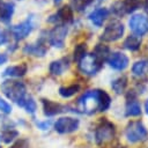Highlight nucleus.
I'll use <instances>...</instances> for the list:
<instances>
[{
    "label": "nucleus",
    "instance_id": "obj_1",
    "mask_svg": "<svg viewBox=\"0 0 148 148\" xmlns=\"http://www.w3.org/2000/svg\"><path fill=\"white\" fill-rule=\"evenodd\" d=\"M111 104V97L109 94L101 89H92L87 90L84 94H82L76 103L77 110L82 113L87 114H94L96 112H103L106 111L110 108Z\"/></svg>",
    "mask_w": 148,
    "mask_h": 148
},
{
    "label": "nucleus",
    "instance_id": "obj_2",
    "mask_svg": "<svg viewBox=\"0 0 148 148\" xmlns=\"http://www.w3.org/2000/svg\"><path fill=\"white\" fill-rule=\"evenodd\" d=\"M0 89L5 96L20 104L27 96V88L23 82L16 80H6L0 84Z\"/></svg>",
    "mask_w": 148,
    "mask_h": 148
},
{
    "label": "nucleus",
    "instance_id": "obj_3",
    "mask_svg": "<svg viewBox=\"0 0 148 148\" xmlns=\"http://www.w3.org/2000/svg\"><path fill=\"white\" fill-rule=\"evenodd\" d=\"M114 125L108 119H102L95 130V140L97 145H105L114 138Z\"/></svg>",
    "mask_w": 148,
    "mask_h": 148
},
{
    "label": "nucleus",
    "instance_id": "obj_4",
    "mask_svg": "<svg viewBox=\"0 0 148 148\" xmlns=\"http://www.w3.org/2000/svg\"><path fill=\"white\" fill-rule=\"evenodd\" d=\"M103 67V61L98 59L94 53H87L79 61V69L86 75H95Z\"/></svg>",
    "mask_w": 148,
    "mask_h": 148
},
{
    "label": "nucleus",
    "instance_id": "obj_5",
    "mask_svg": "<svg viewBox=\"0 0 148 148\" xmlns=\"http://www.w3.org/2000/svg\"><path fill=\"white\" fill-rule=\"evenodd\" d=\"M125 135L131 143H136V142L146 140L148 132H147L145 125L142 124V121L133 120V121L128 123V125L126 126Z\"/></svg>",
    "mask_w": 148,
    "mask_h": 148
},
{
    "label": "nucleus",
    "instance_id": "obj_6",
    "mask_svg": "<svg viewBox=\"0 0 148 148\" xmlns=\"http://www.w3.org/2000/svg\"><path fill=\"white\" fill-rule=\"evenodd\" d=\"M124 32H125L124 24L118 20H113V21L109 22L108 25L105 27V29L103 30V32L101 35V40L108 42V43L116 42L121 38Z\"/></svg>",
    "mask_w": 148,
    "mask_h": 148
},
{
    "label": "nucleus",
    "instance_id": "obj_7",
    "mask_svg": "<svg viewBox=\"0 0 148 148\" xmlns=\"http://www.w3.org/2000/svg\"><path fill=\"white\" fill-rule=\"evenodd\" d=\"M128 25L133 35L141 37L148 32V16L142 13L134 14L128 20Z\"/></svg>",
    "mask_w": 148,
    "mask_h": 148
},
{
    "label": "nucleus",
    "instance_id": "obj_8",
    "mask_svg": "<svg viewBox=\"0 0 148 148\" xmlns=\"http://www.w3.org/2000/svg\"><path fill=\"white\" fill-rule=\"evenodd\" d=\"M68 32V28L65 24H58L56 25L50 32H49V43L54 46V47H59L61 49L65 44V39Z\"/></svg>",
    "mask_w": 148,
    "mask_h": 148
},
{
    "label": "nucleus",
    "instance_id": "obj_9",
    "mask_svg": "<svg viewBox=\"0 0 148 148\" xmlns=\"http://www.w3.org/2000/svg\"><path fill=\"white\" fill-rule=\"evenodd\" d=\"M80 126V120L73 117H61L54 123V130L60 134L75 132Z\"/></svg>",
    "mask_w": 148,
    "mask_h": 148
},
{
    "label": "nucleus",
    "instance_id": "obj_10",
    "mask_svg": "<svg viewBox=\"0 0 148 148\" xmlns=\"http://www.w3.org/2000/svg\"><path fill=\"white\" fill-rule=\"evenodd\" d=\"M140 0H123L117 1L112 6V12L117 16H124L126 14L134 13L140 7Z\"/></svg>",
    "mask_w": 148,
    "mask_h": 148
},
{
    "label": "nucleus",
    "instance_id": "obj_11",
    "mask_svg": "<svg viewBox=\"0 0 148 148\" xmlns=\"http://www.w3.org/2000/svg\"><path fill=\"white\" fill-rule=\"evenodd\" d=\"M34 29V23H32V18L28 17L25 21L14 25L10 31H12V35L14 36V38L16 40H22L24 39L27 36H29V34Z\"/></svg>",
    "mask_w": 148,
    "mask_h": 148
},
{
    "label": "nucleus",
    "instance_id": "obj_12",
    "mask_svg": "<svg viewBox=\"0 0 148 148\" xmlns=\"http://www.w3.org/2000/svg\"><path fill=\"white\" fill-rule=\"evenodd\" d=\"M108 64L116 71H124L128 64H130V59L128 57L123 53V52H119V51H116V52H111L106 59Z\"/></svg>",
    "mask_w": 148,
    "mask_h": 148
},
{
    "label": "nucleus",
    "instance_id": "obj_13",
    "mask_svg": "<svg viewBox=\"0 0 148 148\" xmlns=\"http://www.w3.org/2000/svg\"><path fill=\"white\" fill-rule=\"evenodd\" d=\"M125 114L127 117H138L141 114V105L136 101V95L134 90H131L126 95V110Z\"/></svg>",
    "mask_w": 148,
    "mask_h": 148
},
{
    "label": "nucleus",
    "instance_id": "obj_14",
    "mask_svg": "<svg viewBox=\"0 0 148 148\" xmlns=\"http://www.w3.org/2000/svg\"><path fill=\"white\" fill-rule=\"evenodd\" d=\"M73 21V8L68 5L62 6L61 8L58 9V12L53 15H51L47 18V22L50 23H58V22H64V23H68Z\"/></svg>",
    "mask_w": 148,
    "mask_h": 148
},
{
    "label": "nucleus",
    "instance_id": "obj_15",
    "mask_svg": "<svg viewBox=\"0 0 148 148\" xmlns=\"http://www.w3.org/2000/svg\"><path fill=\"white\" fill-rule=\"evenodd\" d=\"M109 14H110V12H109L108 8H105V7H99V8L94 9V10L89 14L88 18L90 20V22H91L95 27L99 28V27L103 25L104 21L108 18Z\"/></svg>",
    "mask_w": 148,
    "mask_h": 148
},
{
    "label": "nucleus",
    "instance_id": "obj_16",
    "mask_svg": "<svg viewBox=\"0 0 148 148\" xmlns=\"http://www.w3.org/2000/svg\"><path fill=\"white\" fill-rule=\"evenodd\" d=\"M42 105H43V112L45 116L47 117H52V116H56L60 112H62L64 110V106L57 102H53L51 99H46V98H43L42 99Z\"/></svg>",
    "mask_w": 148,
    "mask_h": 148
},
{
    "label": "nucleus",
    "instance_id": "obj_17",
    "mask_svg": "<svg viewBox=\"0 0 148 148\" xmlns=\"http://www.w3.org/2000/svg\"><path fill=\"white\" fill-rule=\"evenodd\" d=\"M27 71H28L27 64L22 62V64H18V65H13V66L7 67L3 71L2 76L3 77H21L27 73Z\"/></svg>",
    "mask_w": 148,
    "mask_h": 148
},
{
    "label": "nucleus",
    "instance_id": "obj_18",
    "mask_svg": "<svg viewBox=\"0 0 148 148\" xmlns=\"http://www.w3.org/2000/svg\"><path fill=\"white\" fill-rule=\"evenodd\" d=\"M15 10V6L13 2H2L0 5V22L9 23Z\"/></svg>",
    "mask_w": 148,
    "mask_h": 148
},
{
    "label": "nucleus",
    "instance_id": "obj_19",
    "mask_svg": "<svg viewBox=\"0 0 148 148\" xmlns=\"http://www.w3.org/2000/svg\"><path fill=\"white\" fill-rule=\"evenodd\" d=\"M23 52L25 54H34V56H37V57H43L45 53H46V46L44 45V43L42 42V39H39L37 42V44H28Z\"/></svg>",
    "mask_w": 148,
    "mask_h": 148
},
{
    "label": "nucleus",
    "instance_id": "obj_20",
    "mask_svg": "<svg viewBox=\"0 0 148 148\" xmlns=\"http://www.w3.org/2000/svg\"><path fill=\"white\" fill-rule=\"evenodd\" d=\"M141 43H142L141 37H139L136 35H130L124 40L123 46H124V49H126L128 51H138L141 46Z\"/></svg>",
    "mask_w": 148,
    "mask_h": 148
},
{
    "label": "nucleus",
    "instance_id": "obj_21",
    "mask_svg": "<svg viewBox=\"0 0 148 148\" xmlns=\"http://www.w3.org/2000/svg\"><path fill=\"white\" fill-rule=\"evenodd\" d=\"M68 67V62L65 61V59H60V60H54L50 64L49 71L52 75H61L64 73V71Z\"/></svg>",
    "mask_w": 148,
    "mask_h": 148
},
{
    "label": "nucleus",
    "instance_id": "obj_22",
    "mask_svg": "<svg viewBox=\"0 0 148 148\" xmlns=\"http://www.w3.org/2000/svg\"><path fill=\"white\" fill-rule=\"evenodd\" d=\"M126 87H127V77L125 75H121L111 82V88L116 94H123Z\"/></svg>",
    "mask_w": 148,
    "mask_h": 148
},
{
    "label": "nucleus",
    "instance_id": "obj_23",
    "mask_svg": "<svg viewBox=\"0 0 148 148\" xmlns=\"http://www.w3.org/2000/svg\"><path fill=\"white\" fill-rule=\"evenodd\" d=\"M92 53H94L98 59H101V60L104 62V61H106V59H108V57H109V54H110L111 52H110V49H109L108 45L99 43V44H97V45L95 46Z\"/></svg>",
    "mask_w": 148,
    "mask_h": 148
},
{
    "label": "nucleus",
    "instance_id": "obj_24",
    "mask_svg": "<svg viewBox=\"0 0 148 148\" xmlns=\"http://www.w3.org/2000/svg\"><path fill=\"white\" fill-rule=\"evenodd\" d=\"M79 90H80L79 84H71L67 87H60L59 88V95L64 98H69V97L74 96Z\"/></svg>",
    "mask_w": 148,
    "mask_h": 148
},
{
    "label": "nucleus",
    "instance_id": "obj_25",
    "mask_svg": "<svg viewBox=\"0 0 148 148\" xmlns=\"http://www.w3.org/2000/svg\"><path fill=\"white\" fill-rule=\"evenodd\" d=\"M20 106H22V108H24L25 109V111L28 112V113H35L36 112V109H37V105H36V102L34 101V98L31 97V96H25V98L18 104Z\"/></svg>",
    "mask_w": 148,
    "mask_h": 148
},
{
    "label": "nucleus",
    "instance_id": "obj_26",
    "mask_svg": "<svg viewBox=\"0 0 148 148\" xmlns=\"http://www.w3.org/2000/svg\"><path fill=\"white\" fill-rule=\"evenodd\" d=\"M146 68H147V61L146 60H138L132 66V73L135 76H142L145 74Z\"/></svg>",
    "mask_w": 148,
    "mask_h": 148
},
{
    "label": "nucleus",
    "instance_id": "obj_27",
    "mask_svg": "<svg viewBox=\"0 0 148 148\" xmlns=\"http://www.w3.org/2000/svg\"><path fill=\"white\" fill-rule=\"evenodd\" d=\"M73 54H74V60L79 62L87 54V44L86 43H80V44L75 45Z\"/></svg>",
    "mask_w": 148,
    "mask_h": 148
},
{
    "label": "nucleus",
    "instance_id": "obj_28",
    "mask_svg": "<svg viewBox=\"0 0 148 148\" xmlns=\"http://www.w3.org/2000/svg\"><path fill=\"white\" fill-rule=\"evenodd\" d=\"M17 135H18V132H17V131H15V130H13V128H6V130H3L2 133H1V139H2V141H3L5 143H9V142H12Z\"/></svg>",
    "mask_w": 148,
    "mask_h": 148
},
{
    "label": "nucleus",
    "instance_id": "obj_29",
    "mask_svg": "<svg viewBox=\"0 0 148 148\" xmlns=\"http://www.w3.org/2000/svg\"><path fill=\"white\" fill-rule=\"evenodd\" d=\"M94 0H72V6H73V9L77 12H82Z\"/></svg>",
    "mask_w": 148,
    "mask_h": 148
},
{
    "label": "nucleus",
    "instance_id": "obj_30",
    "mask_svg": "<svg viewBox=\"0 0 148 148\" xmlns=\"http://www.w3.org/2000/svg\"><path fill=\"white\" fill-rule=\"evenodd\" d=\"M0 112H2V113H5V114H8V113L12 112V106H10V104H9L7 101H5L3 98H1V97H0Z\"/></svg>",
    "mask_w": 148,
    "mask_h": 148
},
{
    "label": "nucleus",
    "instance_id": "obj_31",
    "mask_svg": "<svg viewBox=\"0 0 148 148\" xmlns=\"http://www.w3.org/2000/svg\"><path fill=\"white\" fill-rule=\"evenodd\" d=\"M9 148H29V141L27 139H20L15 141Z\"/></svg>",
    "mask_w": 148,
    "mask_h": 148
},
{
    "label": "nucleus",
    "instance_id": "obj_32",
    "mask_svg": "<svg viewBox=\"0 0 148 148\" xmlns=\"http://www.w3.org/2000/svg\"><path fill=\"white\" fill-rule=\"evenodd\" d=\"M37 126L40 130H47L50 127V121H39V123H37Z\"/></svg>",
    "mask_w": 148,
    "mask_h": 148
},
{
    "label": "nucleus",
    "instance_id": "obj_33",
    "mask_svg": "<svg viewBox=\"0 0 148 148\" xmlns=\"http://www.w3.org/2000/svg\"><path fill=\"white\" fill-rule=\"evenodd\" d=\"M6 42H7V36H6V34L0 30V45L5 44Z\"/></svg>",
    "mask_w": 148,
    "mask_h": 148
},
{
    "label": "nucleus",
    "instance_id": "obj_34",
    "mask_svg": "<svg viewBox=\"0 0 148 148\" xmlns=\"http://www.w3.org/2000/svg\"><path fill=\"white\" fill-rule=\"evenodd\" d=\"M6 60H7V57L5 54H0V65H2L3 62H6Z\"/></svg>",
    "mask_w": 148,
    "mask_h": 148
},
{
    "label": "nucleus",
    "instance_id": "obj_35",
    "mask_svg": "<svg viewBox=\"0 0 148 148\" xmlns=\"http://www.w3.org/2000/svg\"><path fill=\"white\" fill-rule=\"evenodd\" d=\"M145 110H146V113L148 114V98H147L146 102H145Z\"/></svg>",
    "mask_w": 148,
    "mask_h": 148
},
{
    "label": "nucleus",
    "instance_id": "obj_36",
    "mask_svg": "<svg viewBox=\"0 0 148 148\" xmlns=\"http://www.w3.org/2000/svg\"><path fill=\"white\" fill-rule=\"evenodd\" d=\"M61 1H62V0H53V3H54L56 6H58V5L61 3Z\"/></svg>",
    "mask_w": 148,
    "mask_h": 148
},
{
    "label": "nucleus",
    "instance_id": "obj_37",
    "mask_svg": "<svg viewBox=\"0 0 148 148\" xmlns=\"http://www.w3.org/2000/svg\"><path fill=\"white\" fill-rule=\"evenodd\" d=\"M145 9L146 12H148V0H145Z\"/></svg>",
    "mask_w": 148,
    "mask_h": 148
},
{
    "label": "nucleus",
    "instance_id": "obj_38",
    "mask_svg": "<svg viewBox=\"0 0 148 148\" xmlns=\"http://www.w3.org/2000/svg\"><path fill=\"white\" fill-rule=\"evenodd\" d=\"M147 66H148V61H147Z\"/></svg>",
    "mask_w": 148,
    "mask_h": 148
}]
</instances>
